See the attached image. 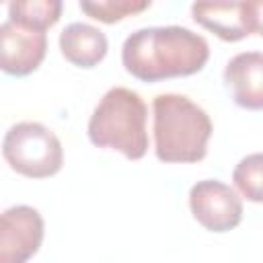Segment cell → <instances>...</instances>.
Here are the masks:
<instances>
[{"label":"cell","mask_w":263,"mask_h":263,"mask_svg":"<svg viewBox=\"0 0 263 263\" xmlns=\"http://www.w3.org/2000/svg\"><path fill=\"white\" fill-rule=\"evenodd\" d=\"M224 84L242 109H263V53L240 51L224 68Z\"/></svg>","instance_id":"obj_8"},{"label":"cell","mask_w":263,"mask_h":263,"mask_svg":"<svg viewBox=\"0 0 263 263\" xmlns=\"http://www.w3.org/2000/svg\"><path fill=\"white\" fill-rule=\"evenodd\" d=\"M210 60L205 37L187 27H144L127 35L121 47L123 68L142 82L191 76Z\"/></svg>","instance_id":"obj_1"},{"label":"cell","mask_w":263,"mask_h":263,"mask_svg":"<svg viewBox=\"0 0 263 263\" xmlns=\"http://www.w3.org/2000/svg\"><path fill=\"white\" fill-rule=\"evenodd\" d=\"M154 152L162 162H199L212 136L210 115L185 95L164 92L152 101Z\"/></svg>","instance_id":"obj_2"},{"label":"cell","mask_w":263,"mask_h":263,"mask_svg":"<svg viewBox=\"0 0 263 263\" xmlns=\"http://www.w3.org/2000/svg\"><path fill=\"white\" fill-rule=\"evenodd\" d=\"M236 189L255 203L263 201V152L245 156L232 171Z\"/></svg>","instance_id":"obj_12"},{"label":"cell","mask_w":263,"mask_h":263,"mask_svg":"<svg viewBox=\"0 0 263 263\" xmlns=\"http://www.w3.org/2000/svg\"><path fill=\"white\" fill-rule=\"evenodd\" d=\"M150 8V0H97V2H80V10L90 18L113 25L125 16H134L142 10Z\"/></svg>","instance_id":"obj_13"},{"label":"cell","mask_w":263,"mask_h":263,"mask_svg":"<svg viewBox=\"0 0 263 263\" xmlns=\"http://www.w3.org/2000/svg\"><path fill=\"white\" fill-rule=\"evenodd\" d=\"M247 16H249L251 33H257L263 37V0L247 2Z\"/></svg>","instance_id":"obj_14"},{"label":"cell","mask_w":263,"mask_h":263,"mask_svg":"<svg viewBox=\"0 0 263 263\" xmlns=\"http://www.w3.org/2000/svg\"><path fill=\"white\" fill-rule=\"evenodd\" d=\"M148 107L144 99L125 86L109 88L88 119V138L99 148L121 152L140 160L148 152Z\"/></svg>","instance_id":"obj_3"},{"label":"cell","mask_w":263,"mask_h":263,"mask_svg":"<svg viewBox=\"0 0 263 263\" xmlns=\"http://www.w3.org/2000/svg\"><path fill=\"white\" fill-rule=\"evenodd\" d=\"M47 51L45 31L29 29L12 21L0 25V66L10 76L35 72Z\"/></svg>","instance_id":"obj_7"},{"label":"cell","mask_w":263,"mask_h":263,"mask_svg":"<svg viewBox=\"0 0 263 263\" xmlns=\"http://www.w3.org/2000/svg\"><path fill=\"white\" fill-rule=\"evenodd\" d=\"M60 49L70 64L92 68L107 55L109 43L101 29L86 23H70L60 33Z\"/></svg>","instance_id":"obj_10"},{"label":"cell","mask_w":263,"mask_h":263,"mask_svg":"<svg viewBox=\"0 0 263 263\" xmlns=\"http://www.w3.org/2000/svg\"><path fill=\"white\" fill-rule=\"evenodd\" d=\"M193 21L222 41H240L251 35L247 2H195L191 4Z\"/></svg>","instance_id":"obj_9"},{"label":"cell","mask_w":263,"mask_h":263,"mask_svg":"<svg viewBox=\"0 0 263 263\" xmlns=\"http://www.w3.org/2000/svg\"><path fill=\"white\" fill-rule=\"evenodd\" d=\"M60 0H25L8 4V21L37 31H47L49 27H53L60 21Z\"/></svg>","instance_id":"obj_11"},{"label":"cell","mask_w":263,"mask_h":263,"mask_svg":"<svg viewBox=\"0 0 263 263\" xmlns=\"http://www.w3.org/2000/svg\"><path fill=\"white\" fill-rule=\"evenodd\" d=\"M2 156L23 177L45 179L64 164V150L58 136L37 121H21L8 127L2 140Z\"/></svg>","instance_id":"obj_4"},{"label":"cell","mask_w":263,"mask_h":263,"mask_svg":"<svg viewBox=\"0 0 263 263\" xmlns=\"http://www.w3.org/2000/svg\"><path fill=\"white\" fill-rule=\"evenodd\" d=\"M43 218L31 205H12L0 218V263H27L43 242Z\"/></svg>","instance_id":"obj_6"},{"label":"cell","mask_w":263,"mask_h":263,"mask_svg":"<svg viewBox=\"0 0 263 263\" xmlns=\"http://www.w3.org/2000/svg\"><path fill=\"white\" fill-rule=\"evenodd\" d=\"M189 208L193 218L210 232H228L242 220L240 197L218 179L197 181L189 191Z\"/></svg>","instance_id":"obj_5"}]
</instances>
